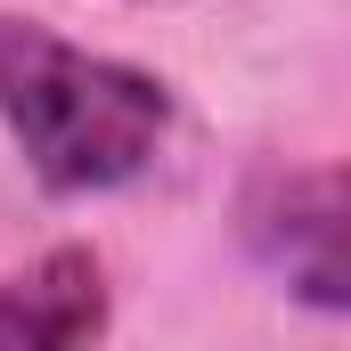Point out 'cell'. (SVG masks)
I'll use <instances>...</instances> for the list:
<instances>
[{"label":"cell","mask_w":351,"mask_h":351,"mask_svg":"<svg viewBox=\"0 0 351 351\" xmlns=\"http://www.w3.org/2000/svg\"><path fill=\"white\" fill-rule=\"evenodd\" d=\"M0 123L16 131L41 188L98 196L156 164L172 131V90L33 16H0Z\"/></svg>","instance_id":"cell-1"},{"label":"cell","mask_w":351,"mask_h":351,"mask_svg":"<svg viewBox=\"0 0 351 351\" xmlns=\"http://www.w3.org/2000/svg\"><path fill=\"white\" fill-rule=\"evenodd\" d=\"M245 245L311 311H343V172H269L245 196Z\"/></svg>","instance_id":"cell-2"},{"label":"cell","mask_w":351,"mask_h":351,"mask_svg":"<svg viewBox=\"0 0 351 351\" xmlns=\"http://www.w3.org/2000/svg\"><path fill=\"white\" fill-rule=\"evenodd\" d=\"M106 335V269L90 245H58L0 286V351H98Z\"/></svg>","instance_id":"cell-3"}]
</instances>
